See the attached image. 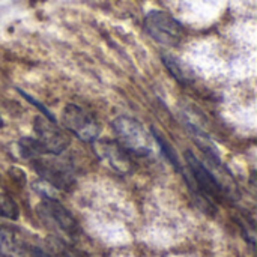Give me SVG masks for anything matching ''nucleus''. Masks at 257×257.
<instances>
[{
	"label": "nucleus",
	"mask_w": 257,
	"mask_h": 257,
	"mask_svg": "<svg viewBox=\"0 0 257 257\" xmlns=\"http://www.w3.org/2000/svg\"><path fill=\"white\" fill-rule=\"evenodd\" d=\"M3 125H5V123H3V119H2V116H0V128H3Z\"/></svg>",
	"instance_id": "4468645a"
},
{
	"label": "nucleus",
	"mask_w": 257,
	"mask_h": 257,
	"mask_svg": "<svg viewBox=\"0 0 257 257\" xmlns=\"http://www.w3.org/2000/svg\"><path fill=\"white\" fill-rule=\"evenodd\" d=\"M111 128L117 136V143L137 157H146L152 151V136L136 119L119 116L111 122Z\"/></svg>",
	"instance_id": "f257e3e1"
},
{
	"label": "nucleus",
	"mask_w": 257,
	"mask_h": 257,
	"mask_svg": "<svg viewBox=\"0 0 257 257\" xmlns=\"http://www.w3.org/2000/svg\"><path fill=\"white\" fill-rule=\"evenodd\" d=\"M33 131L36 134V140L42 146L47 154L60 155L71 143V139L66 131H63L56 120L39 114L33 120Z\"/></svg>",
	"instance_id": "39448f33"
},
{
	"label": "nucleus",
	"mask_w": 257,
	"mask_h": 257,
	"mask_svg": "<svg viewBox=\"0 0 257 257\" xmlns=\"http://www.w3.org/2000/svg\"><path fill=\"white\" fill-rule=\"evenodd\" d=\"M0 217L6 220H18L20 217V208L17 202L5 193H0Z\"/></svg>",
	"instance_id": "9d476101"
},
{
	"label": "nucleus",
	"mask_w": 257,
	"mask_h": 257,
	"mask_svg": "<svg viewBox=\"0 0 257 257\" xmlns=\"http://www.w3.org/2000/svg\"><path fill=\"white\" fill-rule=\"evenodd\" d=\"M62 125L83 142L93 143L99 139L101 126L98 120L83 107L68 104L62 111Z\"/></svg>",
	"instance_id": "7ed1b4c3"
},
{
	"label": "nucleus",
	"mask_w": 257,
	"mask_h": 257,
	"mask_svg": "<svg viewBox=\"0 0 257 257\" xmlns=\"http://www.w3.org/2000/svg\"><path fill=\"white\" fill-rule=\"evenodd\" d=\"M50 155L51 154H45V155L32 158L30 160L32 167L44 181H47L53 187L59 190H65V191L71 190L75 184V178L72 175L71 167L63 161L50 158Z\"/></svg>",
	"instance_id": "20e7f679"
},
{
	"label": "nucleus",
	"mask_w": 257,
	"mask_h": 257,
	"mask_svg": "<svg viewBox=\"0 0 257 257\" xmlns=\"http://www.w3.org/2000/svg\"><path fill=\"white\" fill-rule=\"evenodd\" d=\"M95 151L98 152L101 160H105L114 170L120 173H126L131 170V161L128 157V152L117 143L111 140H99L96 139L93 142Z\"/></svg>",
	"instance_id": "6e6552de"
},
{
	"label": "nucleus",
	"mask_w": 257,
	"mask_h": 257,
	"mask_svg": "<svg viewBox=\"0 0 257 257\" xmlns=\"http://www.w3.org/2000/svg\"><path fill=\"white\" fill-rule=\"evenodd\" d=\"M163 60H164V65H166V68L170 71V74L179 81V83H182V84H188V83H191L193 81V74H191V71L182 63V62H179L176 57H173V56H163Z\"/></svg>",
	"instance_id": "1a4fd4ad"
},
{
	"label": "nucleus",
	"mask_w": 257,
	"mask_h": 257,
	"mask_svg": "<svg viewBox=\"0 0 257 257\" xmlns=\"http://www.w3.org/2000/svg\"><path fill=\"white\" fill-rule=\"evenodd\" d=\"M32 254H33V257H51L50 254H47L44 250H41V248H33Z\"/></svg>",
	"instance_id": "ddd939ff"
},
{
	"label": "nucleus",
	"mask_w": 257,
	"mask_h": 257,
	"mask_svg": "<svg viewBox=\"0 0 257 257\" xmlns=\"http://www.w3.org/2000/svg\"><path fill=\"white\" fill-rule=\"evenodd\" d=\"M185 160H187V164H188L199 188L211 199H217V200L224 199V196L227 193L223 188L221 182L215 178V175L211 170H208V167L191 151L185 152Z\"/></svg>",
	"instance_id": "423d86ee"
},
{
	"label": "nucleus",
	"mask_w": 257,
	"mask_h": 257,
	"mask_svg": "<svg viewBox=\"0 0 257 257\" xmlns=\"http://www.w3.org/2000/svg\"><path fill=\"white\" fill-rule=\"evenodd\" d=\"M152 136H154V139L157 140V143L160 145V148H161V151L164 152V155L167 157V160L181 172L182 170V167H181V163H179V160H178V155L175 154V151H173V148L161 137V134L160 133H157V130L155 128H152Z\"/></svg>",
	"instance_id": "9b49d317"
},
{
	"label": "nucleus",
	"mask_w": 257,
	"mask_h": 257,
	"mask_svg": "<svg viewBox=\"0 0 257 257\" xmlns=\"http://www.w3.org/2000/svg\"><path fill=\"white\" fill-rule=\"evenodd\" d=\"M15 251V238L14 235L0 227V254L3 257H12Z\"/></svg>",
	"instance_id": "f8f14e48"
},
{
	"label": "nucleus",
	"mask_w": 257,
	"mask_h": 257,
	"mask_svg": "<svg viewBox=\"0 0 257 257\" xmlns=\"http://www.w3.org/2000/svg\"><path fill=\"white\" fill-rule=\"evenodd\" d=\"M145 30L155 42L166 47H176L185 38L184 26L164 11L148 12L145 17Z\"/></svg>",
	"instance_id": "f03ea898"
},
{
	"label": "nucleus",
	"mask_w": 257,
	"mask_h": 257,
	"mask_svg": "<svg viewBox=\"0 0 257 257\" xmlns=\"http://www.w3.org/2000/svg\"><path fill=\"white\" fill-rule=\"evenodd\" d=\"M42 209L59 226V229L63 230L66 235L77 236L80 233V226H78L77 220L59 200H56L50 196H44Z\"/></svg>",
	"instance_id": "0eeeda50"
}]
</instances>
